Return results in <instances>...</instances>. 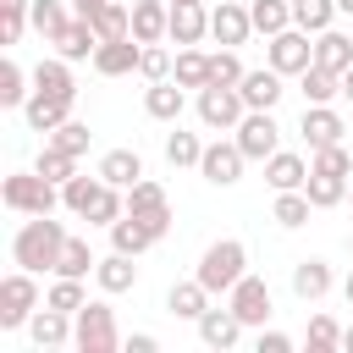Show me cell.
<instances>
[{"label": "cell", "instance_id": "cell-53", "mask_svg": "<svg viewBox=\"0 0 353 353\" xmlns=\"http://www.w3.org/2000/svg\"><path fill=\"white\" fill-rule=\"evenodd\" d=\"M154 347H160V342H154L149 331H138V336H127V353H154Z\"/></svg>", "mask_w": 353, "mask_h": 353}, {"label": "cell", "instance_id": "cell-48", "mask_svg": "<svg viewBox=\"0 0 353 353\" xmlns=\"http://www.w3.org/2000/svg\"><path fill=\"white\" fill-rule=\"evenodd\" d=\"M331 347H342V325L331 314H314L309 320V353H331Z\"/></svg>", "mask_w": 353, "mask_h": 353}, {"label": "cell", "instance_id": "cell-46", "mask_svg": "<svg viewBox=\"0 0 353 353\" xmlns=\"http://www.w3.org/2000/svg\"><path fill=\"white\" fill-rule=\"evenodd\" d=\"M210 83H226V88H237V83H243V61H237V50H226V44H221V50L210 55Z\"/></svg>", "mask_w": 353, "mask_h": 353}, {"label": "cell", "instance_id": "cell-49", "mask_svg": "<svg viewBox=\"0 0 353 353\" xmlns=\"http://www.w3.org/2000/svg\"><path fill=\"white\" fill-rule=\"evenodd\" d=\"M28 28H33L28 6H0V44H6V50H11V44H17L22 33H28Z\"/></svg>", "mask_w": 353, "mask_h": 353}, {"label": "cell", "instance_id": "cell-22", "mask_svg": "<svg viewBox=\"0 0 353 353\" xmlns=\"http://www.w3.org/2000/svg\"><path fill=\"white\" fill-rule=\"evenodd\" d=\"M182 105H188V94H182L176 77H160V83H149V94H143V110H149L154 121H176Z\"/></svg>", "mask_w": 353, "mask_h": 353}, {"label": "cell", "instance_id": "cell-35", "mask_svg": "<svg viewBox=\"0 0 353 353\" xmlns=\"http://www.w3.org/2000/svg\"><path fill=\"white\" fill-rule=\"evenodd\" d=\"M298 88H303L309 105H331V99L342 94V77L325 72V66H303V72H298Z\"/></svg>", "mask_w": 353, "mask_h": 353}, {"label": "cell", "instance_id": "cell-19", "mask_svg": "<svg viewBox=\"0 0 353 353\" xmlns=\"http://www.w3.org/2000/svg\"><path fill=\"white\" fill-rule=\"evenodd\" d=\"M28 331H33V347H39V353H44V347H66V342H72V314L44 303V309L28 320Z\"/></svg>", "mask_w": 353, "mask_h": 353}, {"label": "cell", "instance_id": "cell-20", "mask_svg": "<svg viewBox=\"0 0 353 353\" xmlns=\"http://www.w3.org/2000/svg\"><path fill=\"white\" fill-rule=\"evenodd\" d=\"M265 182H270L276 193L303 188V182H309V160H303V154H292V149H276V154L265 160Z\"/></svg>", "mask_w": 353, "mask_h": 353}, {"label": "cell", "instance_id": "cell-39", "mask_svg": "<svg viewBox=\"0 0 353 353\" xmlns=\"http://www.w3.org/2000/svg\"><path fill=\"white\" fill-rule=\"evenodd\" d=\"M33 171H39V176H50L55 188H66V182L77 176V154H66V149L44 143V149H39V160H33Z\"/></svg>", "mask_w": 353, "mask_h": 353}, {"label": "cell", "instance_id": "cell-29", "mask_svg": "<svg viewBox=\"0 0 353 353\" xmlns=\"http://www.w3.org/2000/svg\"><path fill=\"white\" fill-rule=\"evenodd\" d=\"M99 176H105L110 188H132V182L143 176V154H138V149H110V154L99 160Z\"/></svg>", "mask_w": 353, "mask_h": 353}, {"label": "cell", "instance_id": "cell-44", "mask_svg": "<svg viewBox=\"0 0 353 353\" xmlns=\"http://www.w3.org/2000/svg\"><path fill=\"white\" fill-rule=\"evenodd\" d=\"M44 303H50V309H66V314H77V309L88 303V292H83V281H77V276H55V287L44 292Z\"/></svg>", "mask_w": 353, "mask_h": 353}, {"label": "cell", "instance_id": "cell-1", "mask_svg": "<svg viewBox=\"0 0 353 353\" xmlns=\"http://www.w3.org/2000/svg\"><path fill=\"white\" fill-rule=\"evenodd\" d=\"M61 248H66V226L50 221V215H28V221L17 226V237H11V259H17L22 270H33V276L55 270V265H61Z\"/></svg>", "mask_w": 353, "mask_h": 353}, {"label": "cell", "instance_id": "cell-36", "mask_svg": "<svg viewBox=\"0 0 353 353\" xmlns=\"http://www.w3.org/2000/svg\"><path fill=\"white\" fill-rule=\"evenodd\" d=\"M303 193H309V204H314V210H331V204H342V199H347V176H331V171H314V165H309Z\"/></svg>", "mask_w": 353, "mask_h": 353}, {"label": "cell", "instance_id": "cell-18", "mask_svg": "<svg viewBox=\"0 0 353 353\" xmlns=\"http://www.w3.org/2000/svg\"><path fill=\"white\" fill-rule=\"evenodd\" d=\"M72 105H77V99H55V94H39V88H33V99L22 105V116H28L33 132H55L61 121H72Z\"/></svg>", "mask_w": 353, "mask_h": 353}, {"label": "cell", "instance_id": "cell-10", "mask_svg": "<svg viewBox=\"0 0 353 353\" xmlns=\"http://www.w3.org/2000/svg\"><path fill=\"white\" fill-rule=\"evenodd\" d=\"M226 303L237 309V320L243 325H265L276 309H270V287H265V276H243L232 292H226Z\"/></svg>", "mask_w": 353, "mask_h": 353}, {"label": "cell", "instance_id": "cell-55", "mask_svg": "<svg viewBox=\"0 0 353 353\" xmlns=\"http://www.w3.org/2000/svg\"><path fill=\"white\" fill-rule=\"evenodd\" d=\"M342 99H347V105H353V66H347V72H342Z\"/></svg>", "mask_w": 353, "mask_h": 353}, {"label": "cell", "instance_id": "cell-15", "mask_svg": "<svg viewBox=\"0 0 353 353\" xmlns=\"http://www.w3.org/2000/svg\"><path fill=\"white\" fill-rule=\"evenodd\" d=\"M138 61H143L138 39H110V44L94 50V72L99 77H127V72H138Z\"/></svg>", "mask_w": 353, "mask_h": 353}, {"label": "cell", "instance_id": "cell-25", "mask_svg": "<svg viewBox=\"0 0 353 353\" xmlns=\"http://www.w3.org/2000/svg\"><path fill=\"white\" fill-rule=\"evenodd\" d=\"M210 298H215V292H210V287L193 276V281H176V287L165 292V309H171L176 320H199V314L210 309Z\"/></svg>", "mask_w": 353, "mask_h": 353}, {"label": "cell", "instance_id": "cell-59", "mask_svg": "<svg viewBox=\"0 0 353 353\" xmlns=\"http://www.w3.org/2000/svg\"><path fill=\"white\" fill-rule=\"evenodd\" d=\"M0 6H33V0H0Z\"/></svg>", "mask_w": 353, "mask_h": 353}, {"label": "cell", "instance_id": "cell-54", "mask_svg": "<svg viewBox=\"0 0 353 353\" xmlns=\"http://www.w3.org/2000/svg\"><path fill=\"white\" fill-rule=\"evenodd\" d=\"M99 6H105V0H72V17H94Z\"/></svg>", "mask_w": 353, "mask_h": 353}, {"label": "cell", "instance_id": "cell-62", "mask_svg": "<svg viewBox=\"0 0 353 353\" xmlns=\"http://www.w3.org/2000/svg\"><path fill=\"white\" fill-rule=\"evenodd\" d=\"M347 248H353V237H347Z\"/></svg>", "mask_w": 353, "mask_h": 353}, {"label": "cell", "instance_id": "cell-33", "mask_svg": "<svg viewBox=\"0 0 353 353\" xmlns=\"http://www.w3.org/2000/svg\"><path fill=\"white\" fill-rule=\"evenodd\" d=\"M171 77H176L182 88H204V83H210V55L193 50V44H182L176 61H171Z\"/></svg>", "mask_w": 353, "mask_h": 353}, {"label": "cell", "instance_id": "cell-45", "mask_svg": "<svg viewBox=\"0 0 353 353\" xmlns=\"http://www.w3.org/2000/svg\"><path fill=\"white\" fill-rule=\"evenodd\" d=\"M99 182H105V176H99V171H94V176H83V171H77V176H72V182H66V188H61V204H66V210H72V215H83V210H88V199H94V193H99Z\"/></svg>", "mask_w": 353, "mask_h": 353}, {"label": "cell", "instance_id": "cell-30", "mask_svg": "<svg viewBox=\"0 0 353 353\" xmlns=\"http://www.w3.org/2000/svg\"><path fill=\"white\" fill-rule=\"evenodd\" d=\"M121 215H127V188H110V182H99V193L88 199L83 221H94V226H116Z\"/></svg>", "mask_w": 353, "mask_h": 353}, {"label": "cell", "instance_id": "cell-50", "mask_svg": "<svg viewBox=\"0 0 353 353\" xmlns=\"http://www.w3.org/2000/svg\"><path fill=\"white\" fill-rule=\"evenodd\" d=\"M314 171H331V176H353V154L342 149V143H325V149H314V160H309Z\"/></svg>", "mask_w": 353, "mask_h": 353}, {"label": "cell", "instance_id": "cell-40", "mask_svg": "<svg viewBox=\"0 0 353 353\" xmlns=\"http://www.w3.org/2000/svg\"><path fill=\"white\" fill-rule=\"evenodd\" d=\"M309 210H314V204H309V193H303V188H287V193H276L270 221H276V226H287V232H298V226L309 221Z\"/></svg>", "mask_w": 353, "mask_h": 353}, {"label": "cell", "instance_id": "cell-60", "mask_svg": "<svg viewBox=\"0 0 353 353\" xmlns=\"http://www.w3.org/2000/svg\"><path fill=\"white\" fill-rule=\"evenodd\" d=\"M347 199H353V176H347Z\"/></svg>", "mask_w": 353, "mask_h": 353}, {"label": "cell", "instance_id": "cell-58", "mask_svg": "<svg viewBox=\"0 0 353 353\" xmlns=\"http://www.w3.org/2000/svg\"><path fill=\"white\" fill-rule=\"evenodd\" d=\"M336 11H342V17H353V0H336Z\"/></svg>", "mask_w": 353, "mask_h": 353}, {"label": "cell", "instance_id": "cell-17", "mask_svg": "<svg viewBox=\"0 0 353 353\" xmlns=\"http://www.w3.org/2000/svg\"><path fill=\"white\" fill-rule=\"evenodd\" d=\"M298 132L309 138V149H325V143H342V116L331 110V105H303V121H298Z\"/></svg>", "mask_w": 353, "mask_h": 353}, {"label": "cell", "instance_id": "cell-24", "mask_svg": "<svg viewBox=\"0 0 353 353\" xmlns=\"http://www.w3.org/2000/svg\"><path fill=\"white\" fill-rule=\"evenodd\" d=\"M292 292H298L303 303H320V298L331 292V265H325V259H298V265H292Z\"/></svg>", "mask_w": 353, "mask_h": 353}, {"label": "cell", "instance_id": "cell-32", "mask_svg": "<svg viewBox=\"0 0 353 353\" xmlns=\"http://www.w3.org/2000/svg\"><path fill=\"white\" fill-rule=\"evenodd\" d=\"M248 17H254V33L276 39L281 28H292V0H248Z\"/></svg>", "mask_w": 353, "mask_h": 353}, {"label": "cell", "instance_id": "cell-12", "mask_svg": "<svg viewBox=\"0 0 353 353\" xmlns=\"http://www.w3.org/2000/svg\"><path fill=\"white\" fill-rule=\"evenodd\" d=\"M210 33H215L226 50L248 44V33H254V17H248V6H237V0H221V6H210Z\"/></svg>", "mask_w": 353, "mask_h": 353}, {"label": "cell", "instance_id": "cell-61", "mask_svg": "<svg viewBox=\"0 0 353 353\" xmlns=\"http://www.w3.org/2000/svg\"><path fill=\"white\" fill-rule=\"evenodd\" d=\"M171 6H188V0H171Z\"/></svg>", "mask_w": 353, "mask_h": 353}, {"label": "cell", "instance_id": "cell-52", "mask_svg": "<svg viewBox=\"0 0 353 353\" xmlns=\"http://www.w3.org/2000/svg\"><path fill=\"white\" fill-rule=\"evenodd\" d=\"M259 353H292V336H287V331H265V325H259Z\"/></svg>", "mask_w": 353, "mask_h": 353}, {"label": "cell", "instance_id": "cell-43", "mask_svg": "<svg viewBox=\"0 0 353 353\" xmlns=\"http://www.w3.org/2000/svg\"><path fill=\"white\" fill-rule=\"evenodd\" d=\"M165 160H171V165H199V160H204V143H199L193 132L171 127V132H165Z\"/></svg>", "mask_w": 353, "mask_h": 353}, {"label": "cell", "instance_id": "cell-4", "mask_svg": "<svg viewBox=\"0 0 353 353\" xmlns=\"http://www.w3.org/2000/svg\"><path fill=\"white\" fill-rule=\"evenodd\" d=\"M72 342L77 353H116L121 336H116V309L105 298H88L77 314H72Z\"/></svg>", "mask_w": 353, "mask_h": 353}, {"label": "cell", "instance_id": "cell-41", "mask_svg": "<svg viewBox=\"0 0 353 353\" xmlns=\"http://www.w3.org/2000/svg\"><path fill=\"white\" fill-rule=\"evenodd\" d=\"M171 199H165V188L154 182V176H138L132 188H127V210L132 215H154V210H165Z\"/></svg>", "mask_w": 353, "mask_h": 353}, {"label": "cell", "instance_id": "cell-28", "mask_svg": "<svg viewBox=\"0 0 353 353\" xmlns=\"http://www.w3.org/2000/svg\"><path fill=\"white\" fill-rule=\"evenodd\" d=\"M94 281H99V292H127V287L138 281V265H132V254H121V248H110V254L99 259V270H94Z\"/></svg>", "mask_w": 353, "mask_h": 353}, {"label": "cell", "instance_id": "cell-13", "mask_svg": "<svg viewBox=\"0 0 353 353\" xmlns=\"http://www.w3.org/2000/svg\"><path fill=\"white\" fill-rule=\"evenodd\" d=\"M193 325H199V342H204V347H215V353L237 347V336H243V320H237V309H232V303H226V309H204Z\"/></svg>", "mask_w": 353, "mask_h": 353}, {"label": "cell", "instance_id": "cell-9", "mask_svg": "<svg viewBox=\"0 0 353 353\" xmlns=\"http://www.w3.org/2000/svg\"><path fill=\"white\" fill-rule=\"evenodd\" d=\"M270 66H276L281 77H298L303 66H314V44H309V33H303V28H281V33L270 39Z\"/></svg>", "mask_w": 353, "mask_h": 353}, {"label": "cell", "instance_id": "cell-16", "mask_svg": "<svg viewBox=\"0 0 353 353\" xmlns=\"http://www.w3.org/2000/svg\"><path fill=\"white\" fill-rule=\"evenodd\" d=\"M237 94H243L248 110H276V99H281L287 88H281V72H276V66H259V72H243Z\"/></svg>", "mask_w": 353, "mask_h": 353}, {"label": "cell", "instance_id": "cell-8", "mask_svg": "<svg viewBox=\"0 0 353 353\" xmlns=\"http://www.w3.org/2000/svg\"><path fill=\"white\" fill-rule=\"evenodd\" d=\"M243 165H248V154L237 149V138H215V143H204L199 176H204V182H215V188H232V182L243 176Z\"/></svg>", "mask_w": 353, "mask_h": 353}, {"label": "cell", "instance_id": "cell-23", "mask_svg": "<svg viewBox=\"0 0 353 353\" xmlns=\"http://www.w3.org/2000/svg\"><path fill=\"white\" fill-rule=\"evenodd\" d=\"M154 243H160V237H154V232H149V221H143V215H132V210L110 226V248H121V254H132V259H138L143 248H154Z\"/></svg>", "mask_w": 353, "mask_h": 353}, {"label": "cell", "instance_id": "cell-7", "mask_svg": "<svg viewBox=\"0 0 353 353\" xmlns=\"http://www.w3.org/2000/svg\"><path fill=\"white\" fill-rule=\"evenodd\" d=\"M237 149H243L248 160H270V154L281 149V127H276V116H270V110H248V116L237 121Z\"/></svg>", "mask_w": 353, "mask_h": 353}, {"label": "cell", "instance_id": "cell-21", "mask_svg": "<svg viewBox=\"0 0 353 353\" xmlns=\"http://www.w3.org/2000/svg\"><path fill=\"white\" fill-rule=\"evenodd\" d=\"M33 88H39V94H55V99H77V83H72V61H61V55L39 61V66H33Z\"/></svg>", "mask_w": 353, "mask_h": 353}, {"label": "cell", "instance_id": "cell-57", "mask_svg": "<svg viewBox=\"0 0 353 353\" xmlns=\"http://www.w3.org/2000/svg\"><path fill=\"white\" fill-rule=\"evenodd\" d=\"M342 298H347V303H353V270H347V281H342Z\"/></svg>", "mask_w": 353, "mask_h": 353}, {"label": "cell", "instance_id": "cell-56", "mask_svg": "<svg viewBox=\"0 0 353 353\" xmlns=\"http://www.w3.org/2000/svg\"><path fill=\"white\" fill-rule=\"evenodd\" d=\"M342 347H347V353H353V325H342Z\"/></svg>", "mask_w": 353, "mask_h": 353}, {"label": "cell", "instance_id": "cell-26", "mask_svg": "<svg viewBox=\"0 0 353 353\" xmlns=\"http://www.w3.org/2000/svg\"><path fill=\"white\" fill-rule=\"evenodd\" d=\"M314 66H325V72H347L353 66V39L347 33H336V28H325V33H314Z\"/></svg>", "mask_w": 353, "mask_h": 353}, {"label": "cell", "instance_id": "cell-11", "mask_svg": "<svg viewBox=\"0 0 353 353\" xmlns=\"http://www.w3.org/2000/svg\"><path fill=\"white\" fill-rule=\"evenodd\" d=\"M132 39L165 44L171 39V0H132Z\"/></svg>", "mask_w": 353, "mask_h": 353}, {"label": "cell", "instance_id": "cell-47", "mask_svg": "<svg viewBox=\"0 0 353 353\" xmlns=\"http://www.w3.org/2000/svg\"><path fill=\"white\" fill-rule=\"evenodd\" d=\"M44 143H55V149H66V154H88V127H83V121H61L55 132H44Z\"/></svg>", "mask_w": 353, "mask_h": 353}, {"label": "cell", "instance_id": "cell-38", "mask_svg": "<svg viewBox=\"0 0 353 353\" xmlns=\"http://www.w3.org/2000/svg\"><path fill=\"white\" fill-rule=\"evenodd\" d=\"M336 17H342L336 0H292V28H303V33H325Z\"/></svg>", "mask_w": 353, "mask_h": 353}, {"label": "cell", "instance_id": "cell-5", "mask_svg": "<svg viewBox=\"0 0 353 353\" xmlns=\"http://www.w3.org/2000/svg\"><path fill=\"white\" fill-rule=\"evenodd\" d=\"M39 314V281H33V270H11L6 281H0V331H17V325H28Z\"/></svg>", "mask_w": 353, "mask_h": 353}, {"label": "cell", "instance_id": "cell-2", "mask_svg": "<svg viewBox=\"0 0 353 353\" xmlns=\"http://www.w3.org/2000/svg\"><path fill=\"white\" fill-rule=\"evenodd\" d=\"M210 292H232L243 276H248V248L237 243V237H221V243H210L204 254H199V270H193Z\"/></svg>", "mask_w": 353, "mask_h": 353}, {"label": "cell", "instance_id": "cell-34", "mask_svg": "<svg viewBox=\"0 0 353 353\" xmlns=\"http://www.w3.org/2000/svg\"><path fill=\"white\" fill-rule=\"evenodd\" d=\"M28 83H33V72H22L17 61H0V105H6V110H22V105L33 99Z\"/></svg>", "mask_w": 353, "mask_h": 353}, {"label": "cell", "instance_id": "cell-6", "mask_svg": "<svg viewBox=\"0 0 353 353\" xmlns=\"http://www.w3.org/2000/svg\"><path fill=\"white\" fill-rule=\"evenodd\" d=\"M243 116H248V105H243L237 88H226V83H204V88H199V121H204L210 132H237Z\"/></svg>", "mask_w": 353, "mask_h": 353}, {"label": "cell", "instance_id": "cell-3", "mask_svg": "<svg viewBox=\"0 0 353 353\" xmlns=\"http://www.w3.org/2000/svg\"><path fill=\"white\" fill-rule=\"evenodd\" d=\"M0 204L17 210V215H50L61 204V188L50 176H39V171H11L0 182Z\"/></svg>", "mask_w": 353, "mask_h": 353}, {"label": "cell", "instance_id": "cell-51", "mask_svg": "<svg viewBox=\"0 0 353 353\" xmlns=\"http://www.w3.org/2000/svg\"><path fill=\"white\" fill-rule=\"evenodd\" d=\"M138 72H143L149 83L171 77V50H160V44H143V61H138Z\"/></svg>", "mask_w": 353, "mask_h": 353}, {"label": "cell", "instance_id": "cell-27", "mask_svg": "<svg viewBox=\"0 0 353 353\" xmlns=\"http://www.w3.org/2000/svg\"><path fill=\"white\" fill-rule=\"evenodd\" d=\"M204 33H210V11H204V0L171 6V39H176V44H199Z\"/></svg>", "mask_w": 353, "mask_h": 353}, {"label": "cell", "instance_id": "cell-42", "mask_svg": "<svg viewBox=\"0 0 353 353\" xmlns=\"http://www.w3.org/2000/svg\"><path fill=\"white\" fill-rule=\"evenodd\" d=\"M28 17H33V33H44V44H50V39H55V33L72 22L61 0H33V6H28Z\"/></svg>", "mask_w": 353, "mask_h": 353}, {"label": "cell", "instance_id": "cell-31", "mask_svg": "<svg viewBox=\"0 0 353 353\" xmlns=\"http://www.w3.org/2000/svg\"><path fill=\"white\" fill-rule=\"evenodd\" d=\"M88 22H94L99 44H110V39H132V11H127L121 0H105V6H99V11L88 17Z\"/></svg>", "mask_w": 353, "mask_h": 353}, {"label": "cell", "instance_id": "cell-37", "mask_svg": "<svg viewBox=\"0 0 353 353\" xmlns=\"http://www.w3.org/2000/svg\"><path fill=\"white\" fill-rule=\"evenodd\" d=\"M99 270V254L88 248V237H66V248H61V265H55V276H94Z\"/></svg>", "mask_w": 353, "mask_h": 353}, {"label": "cell", "instance_id": "cell-14", "mask_svg": "<svg viewBox=\"0 0 353 353\" xmlns=\"http://www.w3.org/2000/svg\"><path fill=\"white\" fill-rule=\"evenodd\" d=\"M50 44H55V55H61V61H94L99 33H94V22H88V17H72V22L50 39Z\"/></svg>", "mask_w": 353, "mask_h": 353}]
</instances>
